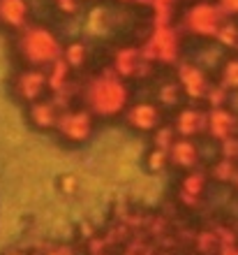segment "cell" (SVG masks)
I'll return each instance as SVG.
<instances>
[{
  "instance_id": "cell-37",
  "label": "cell",
  "mask_w": 238,
  "mask_h": 255,
  "mask_svg": "<svg viewBox=\"0 0 238 255\" xmlns=\"http://www.w3.org/2000/svg\"><path fill=\"white\" fill-rule=\"evenodd\" d=\"M118 2H132V0H118Z\"/></svg>"
},
{
  "instance_id": "cell-15",
  "label": "cell",
  "mask_w": 238,
  "mask_h": 255,
  "mask_svg": "<svg viewBox=\"0 0 238 255\" xmlns=\"http://www.w3.org/2000/svg\"><path fill=\"white\" fill-rule=\"evenodd\" d=\"M208 186H211V179H208L206 167H194V169L183 172L176 190L190 195V197H197V200H204L206 193H208Z\"/></svg>"
},
{
  "instance_id": "cell-31",
  "label": "cell",
  "mask_w": 238,
  "mask_h": 255,
  "mask_svg": "<svg viewBox=\"0 0 238 255\" xmlns=\"http://www.w3.org/2000/svg\"><path fill=\"white\" fill-rule=\"evenodd\" d=\"M53 5H56L58 12L67 14V16H74L81 9V0H53Z\"/></svg>"
},
{
  "instance_id": "cell-16",
  "label": "cell",
  "mask_w": 238,
  "mask_h": 255,
  "mask_svg": "<svg viewBox=\"0 0 238 255\" xmlns=\"http://www.w3.org/2000/svg\"><path fill=\"white\" fill-rule=\"evenodd\" d=\"M44 74H47V88H49V95L58 93V91L67 88V86H70V84L74 81V72L65 65V61H63V58L53 61L49 67H44Z\"/></svg>"
},
{
  "instance_id": "cell-34",
  "label": "cell",
  "mask_w": 238,
  "mask_h": 255,
  "mask_svg": "<svg viewBox=\"0 0 238 255\" xmlns=\"http://www.w3.org/2000/svg\"><path fill=\"white\" fill-rule=\"evenodd\" d=\"M2 255H28V251H19V249H12V251H7V253Z\"/></svg>"
},
{
  "instance_id": "cell-38",
  "label": "cell",
  "mask_w": 238,
  "mask_h": 255,
  "mask_svg": "<svg viewBox=\"0 0 238 255\" xmlns=\"http://www.w3.org/2000/svg\"><path fill=\"white\" fill-rule=\"evenodd\" d=\"M236 56H238V49H236Z\"/></svg>"
},
{
  "instance_id": "cell-18",
  "label": "cell",
  "mask_w": 238,
  "mask_h": 255,
  "mask_svg": "<svg viewBox=\"0 0 238 255\" xmlns=\"http://www.w3.org/2000/svg\"><path fill=\"white\" fill-rule=\"evenodd\" d=\"M88 56H90V49H88L86 42L72 40V42H67V44H63V54H60V58L65 61V65L70 67L72 72H81L88 63Z\"/></svg>"
},
{
  "instance_id": "cell-4",
  "label": "cell",
  "mask_w": 238,
  "mask_h": 255,
  "mask_svg": "<svg viewBox=\"0 0 238 255\" xmlns=\"http://www.w3.org/2000/svg\"><path fill=\"white\" fill-rule=\"evenodd\" d=\"M227 16L218 7V2L211 0H197L183 12V30L192 37H201V40H213L218 28Z\"/></svg>"
},
{
  "instance_id": "cell-17",
  "label": "cell",
  "mask_w": 238,
  "mask_h": 255,
  "mask_svg": "<svg viewBox=\"0 0 238 255\" xmlns=\"http://www.w3.org/2000/svg\"><path fill=\"white\" fill-rule=\"evenodd\" d=\"M208 179L220 186H234L238 176V160H227V158H215V160L206 167Z\"/></svg>"
},
{
  "instance_id": "cell-24",
  "label": "cell",
  "mask_w": 238,
  "mask_h": 255,
  "mask_svg": "<svg viewBox=\"0 0 238 255\" xmlns=\"http://www.w3.org/2000/svg\"><path fill=\"white\" fill-rule=\"evenodd\" d=\"M153 249V242L146 232H132V237L120 246V255H146Z\"/></svg>"
},
{
  "instance_id": "cell-30",
  "label": "cell",
  "mask_w": 238,
  "mask_h": 255,
  "mask_svg": "<svg viewBox=\"0 0 238 255\" xmlns=\"http://www.w3.org/2000/svg\"><path fill=\"white\" fill-rule=\"evenodd\" d=\"M58 186H60V193L63 195H77V190H79V181H77V176L72 174H63L58 179Z\"/></svg>"
},
{
  "instance_id": "cell-9",
  "label": "cell",
  "mask_w": 238,
  "mask_h": 255,
  "mask_svg": "<svg viewBox=\"0 0 238 255\" xmlns=\"http://www.w3.org/2000/svg\"><path fill=\"white\" fill-rule=\"evenodd\" d=\"M12 91L16 95V100L28 107V105H33V102L49 95L47 74L40 67H21L12 79Z\"/></svg>"
},
{
  "instance_id": "cell-25",
  "label": "cell",
  "mask_w": 238,
  "mask_h": 255,
  "mask_svg": "<svg viewBox=\"0 0 238 255\" xmlns=\"http://www.w3.org/2000/svg\"><path fill=\"white\" fill-rule=\"evenodd\" d=\"M151 134H153V148H162V151H169L173 141L178 139V134H176V130L171 128L169 121H164L159 128H155Z\"/></svg>"
},
{
  "instance_id": "cell-26",
  "label": "cell",
  "mask_w": 238,
  "mask_h": 255,
  "mask_svg": "<svg viewBox=\"0 0 238 255\" xmlns=\"http://www.w3.org/2000/svg\"><path fill=\"white\" fill-rule=\"evenodd\" d=\"M144 167L151 172V174H159L169 167V153L162 151V148H148V153L144 158Z\"/></svg>"
},
{
  "instance_id": "cell-28",
  "label": "cell",
  "mask_w": 238,
  "mask_h": 255,
  "mask_svg": "<svg viewBox=\"0 0 238 255\" xmlns=\"http://www.w3.org/2000/svg\"><path fill=\"white\" fill-rule=\"evenodd\" d=\"M220 158H227V160H238V134L227 137V139L220 141Z\"/></svg>"
},
{
  "instance_id": "cell-2",
  "label": "cell",
  "mask_w": 238,
  "mask_h": 255,
  "mask_svg": "<svg viewBox=\"0 0 238 255\" xmlns=\"http://www.w3.org/2000/svg\"><path fill=\"white\" fill-rule=\"evenodd\" d=\"M14 49L23 67H49L63 54V42L44 23H28L21 28L14 40Z\"/></svg>"
},
{
  "instance_id": "cell-11",
  "label": "cell",
  "mask_w": 238,
  "mask_h": 255,
  "mask_svg": "<svg viewBox=\"0 0 238 255\" xmlns=\"http://www.w3.org/2000/svg\"><path fill=\"white\" fill-rule=\"evenodd\" d=\"M206 134L218 144L227 137L238 134V116L229 107L208 109V114H206Z\"/></svg>"
},
{
  "instance_id": "cell-3",
  "label": "cell",
  "mask_w": 238,
  "mask_h": 255,
  "mask_svg": "<svg viewBox=\"0 0 238 255\" xmlns=\"http://www.w3.org/2000/svg\"><path fill=\"white\" fill-rule=\"evenodd\" d=\"M139 49L155 67H173L180 61V30L176 26H153Z\"/></svg>"
},
{
  "instance_id": "cell-36",
  "label": "cell",
  "mask_w": 238,
  "mask_h": 255,
  "mask_svg": "<svg viewBox=\"0 0 238 255\" xmlns=\"http://www.w3.org/2000/svg\"><path fill=\"white\" fill-rule=\"evenodd\" d=\"M234 186H236V188H238V176H236V181H234Z\"/></svg>"
},
{
  "instance_id": "cell-6",
  "label": "cell",
  "mask_w": 238,
  "mask_h": 255,
  "mask_svg": "<svg viewBox=\"0 0 238 255\" xmlns=\"http://www.w3.org/2000/svg\"><path fill=\"white\" fill-rule=\"evenodd\" d=\"M173 79L183 91V98L194 105H204V98L211 88L213 79L208 77L204 67L194 61H187V58H180L176 65H173Z\"/></svg>"
},
{
  "instance_id": "cell-29",
  "label": "cell",
  "mask_w": 238,
  "mask_h": 255,
  "mask_svg": "<svg viewBox=\"0 0 238 255\" xmlns=\"http://www.w3.org/2000/svg\"><path fill=\"white\" fill-rule=\"evenodd\" d=\"M42 255H83L77 249H72L70 244H47L44 249H40Z\"/></svg>"
},
{
  "instance_id": "cell-12",
  "label": "cell",
  "mask_w": 238,
  "mask_h": 255,
  "mask_svg": "<svg viewBox=\"0 0 238 255\" xmlns=\"http://www.w3.org/2000/svg\"><path fill=\"white\" fill-rule=\"evenodd\" d=\"M58 116H60V109L58 105L51 100V95L42 98V100L33 102L26 107V119L28 123L40 130V132H53L56 130V123H58Z\"/></svg>"
},
{
  "instance_id": "cell-13",
  "label": "cell",
  "mask_w": 238,
  "mask_h": 255,
  "mask_svg": "<svg viewBox=\"0 0 238 255\" xmlns=\"http://www.w3.org/2000/svg\"><path fill=\"white\" fill-rule=\"evenodd\" d=\"M166 153H169V167L178 169V172L199 167V160H201L197 139H187V137H178Z\"/></svg>"
},
{
  "instance_id": "cell-23",
  "label": "cell",
  "mask_w": 238,
  "mask_h": 255,
  "mask_svg": "<svg viewBox=\"0 0 238 255\" xmlns=\"http://www.w3.org/2000/svg\"><path fill=\"white\" fill-rule=\"evenodd\" d=\"M213 40L225 49H238V21L236 19H225Z\"/></svg>"
},
{
  "instance_id": "cell-7",
  "label": "cell",
  "mask_w": 238,
  "mask_h": 255,
  "mask_svg": "<svg viewBox=\"0 0 238 255\" xmlns=\"http://www.w3.org/2000/svg\"><path fill=\"white\" fill-rule=\"evenodd\" d=\"M113 72L118 74L120 79L132 81V79H151L153 74L158 72V67L148 63L141 56L139 44H120L111 56V65Z\"/></svg>"
},
{
  "instance_id": "cell-10",
  "label": "cell",
  "mask_w": 238,
  "mask_h": 255,
  "mask_svg": "<svg viewBox=\"0 0 238 255\" xmlns=\"http://www.w3.org/2000/svg\"><path fill=\"white\" fill-rule=\"evenodd\" d=\"M206 114L208 109L204 105H180L171 116V128L176 130L178 137H187V139H194L199 134L206 132Z\"/></svg>"
},
{
  "instance_id": "cell-8",
  "label": "cell",
  "mask_w": 238,
  "mask_h": 255,
  "mask_svg": "<svg viewBox=\"0 0 238 255\" xmlns=\"http://www.w3.org/2000/svg\"><path fill=\"white\" fill-rule=\"evenodd\" d=\"M123 121L130 130L146 134L164 123V109L155 100H132L123 114Z\"/></svg>"
},
{
  "instance_id": "cell-5",
  "label": "cell",
  "mask_w": 238,
  "mask_h": 255,
  "mask_svg": "<svg viewBox=\"0 0 238 255\" xmlns=\"http://www.w3.org/2000/svg\"><path fill=\"white\" fill-rule=\"evenodd\" d=\"M95 126H97V119L88 109L81 107V105H74V107H67L60 112L53 132L58 134L65 144L81 146V144H86L93 137Z\"/></svg>"
},
{
  "instance_id": "cell-14",
  "label": "cell",
  "mask_w": 238,
  "mask_h": 255,
  "mask_svg": "<svg viewBox=\"0 0 238 255\" xmlns=\"http://www.w3.org/2000/svg\"><path fill=\"white\" fill-rule=\"evenodd\" d=\"M30 23V2L28 0H0V28L19 33Z\"/></svg>"
},
{
  "instance_id": "cell-20",
  "label": "cell",
  "mask_w": 238,
  "mask_h": 255,
  "mask_svg": "<svg viewBox=\"0 0 238 255\" xmlns=\"http://www.w3.org/2000/svg\"><path fill=\"white\" fill-rule=\"evenodd\" d=\"M192 255H218L220 244L211 228H197V235L192 239Z\"/></svg>"
},
{
  "instance_id": "cell-27",
  "label": "cell",
  "mask_w": 238,
  "mask_h": 255,
  "mask_svg": "<svg viewBox=\"0 0 238 255\" xmlns=\"http://www.w3.org/2000/svg\"><path fill=\"white\" fill-rule=\"evenodd\" d=\"M229 98H232V93H229L227 88L220 86L218 81H213L211 88H208V93H206V98H204V107H206V109H220V107H227Z\"/></svg>"
},
{
  "instance_id": "cell-19",
  "label": "cell",
  "mask_w": 238,
  "mask_h": 255,
  "mask_svg": "<svg viewBox=\"0 0 238 255\" xmlns=\"http://www.w3.org/2000/svg\"><path fill=\"white\" fill-rule=\"evenodd\" d=\"M155 102H158L162 109H173V112L180 107V102H183V91H180V86L176 84L173 77L158 86V91H155Z\"/></svg>"
},
{
  "instance_id": "cell-35",
  "label": "cell",
  "mask_w": 238,
  "mask_h": 255,
  "mask_svg": "<svg viewBox=\"0 0 238 255\" xmlns=\"http://www.w3.org/2000/svg\"><path fill=\"white\" fill-rule=\"evenodd\" d=\"M132 2H137V5H141V7H151L153 0H132Z\"/></svg>"
},
{
  "instance_id": "cell-32",
  "label": "cell",
  "mask_w": 238,
  "mask_h": 255,
  "mask_svg": "<svg viewBox=\"0 0 238 255\" xmlns=\"http://www.w3.org/2000/svg\"><path fill=\"white\" fill-rule=\"evenodd\" d=\"M218 7L227 19H238V0H218Z\"/></svg>"
},
{
  "instance_id": "cell-21",
  "label": "cell",
  "mask_w": 238,
  "mask_h": 255,
  "mask_svg": "<svg viewBox=\"0 0 238 255\" xmlns=\"http://www.w3.org/2000/svg\"><path fill=\"white\" fill-rule=\"evenodd\" d=\"M178 0H153V26H173Z\"/></svg>"
},
{
  "instance_id": "cell-22",
  "label": "cell",
  "mask_w": 238,
  "mask_h": 255,
  "mask_svg": "<svg viewBox=\"0 0 238 255\" xmlns=\"http://www.w3.org/2000/svg\"><path fill=\"white\" fill-rule=\"evenodd\" d=\"M218 84L222 88H227L229 93H238V56H229V58L222 63Z\"/></svg>"
},
{
  "instance_id": "cell-1",
  "label": "cell",
  "mask_w": 238,
  "mask_h": 255,
  "mask_svg": "<svg viewBox=\"0 0 238 255\" xmlns=\"http://www.w3.org/2000/svg\"><path fill=\"white\" fill-rule=\"evenodd\" d=\"M130 102H132L130 81L120 79L111 67H102L81 81L79 105L88 109L95 119H102V121L118 119L125 114Z\"/></svg>"
},
{
  "instance_id": "cell-33",
  "label": "cell",
  "mask_w": 238,
  "mask_h": 255,
  "mask_svg": "<svg viewBox=\"0 0 238 255\" xmlns=\"http://www.w3.org/2000/svg\"><path fill=\"white\" fill-rule=\"evenodd\" d=\"M146 255H176V253H171V251H162V249H158V246H153Z\"/></svg>"
}]
</instances>
